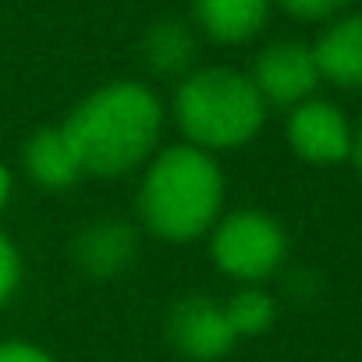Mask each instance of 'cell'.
<instances>
[{
  "instance_id": "30bf717a",
  "label": "cell",
  "mask_w": 362,
  "mask_h": 362,
  "mask_svg": "<svg viewBox=\"0 0 362 362\" xmlns=\"http://www.w3.org/2000/svg\"><path fill=\"white\" fill-rule=\"evenodd\" d=\"M320 78L341 89H362V15H344L313 43Z\"/></svg>"
},
{
  "instance_id": "8992f818",
  "label": "cell",
  "mask_w": 362,
  "mask_h": 362,
  "mask_svg": "<svg viewBox=\"0 0 362 362\" xmlns=\"http://www.w3.org/2000/svg\"><path fill=\"white\" fill-rule=\"evenodd\" d=\"M167 341L185 358H196V362L224 358L238 344V337H235V330L228 323L224 302L210 298V295H189V298H181L170 309Z\"/></svg>"
},
{
  "instance_id": "6da1fadb",
  "label": "cell",
  "mask_w": 362,
  "mask_h": 362,
  "mask_svg": "<svg viewBox=\"0 0 362 362\" xmlns=\"http://www.w3.org/2000/svg\"><path fill=\"white\" fill-rule=\"evenodd\" d=\"M61 128L78 153L82 174L121 177L149 163L156 153L163 132V103L149 86L117 78L78 100Z\"/></svg>"
},
{
  "instance_id": "9a60e30c",
  "label": "cell",
  "mask_w": 362,
  "mask_h": 362,
  "mask_svg": "<svg viewBox=\"0 0 362 362\" xmlns=\"http://www.w3.org/2000/svg\"><path fill=\"white\" fill-rule=\"evenodd\" d=\"M277 4L302 22H320V18H334L337 11H344L351 0H277Z\"/></svg>"
},
{
  "instance_id": "3957f363",
  "label": "cell",
  "mask_w": 362,
  "mask_h": 362,
  "mask_svg": "<svg viewBox=\"0 0 362 362\" xmlns=\"http://www.w3.org/2000/svg\"><path fill=\"white\" fill-rule=\"evenodd\" d=\"M170 110L185 142L206 153L249 146L267 121V103L256 93L252 78L217 64L192 68L181 78Z\"/></svg>"
},
{
  "instance_id": "52a82bcc",
  "label": "cell",
  "mask_w": 362,
  "mask_h": 362,
  "mask_svg": "<svg viewBox=\"0 0 362 362\" xmlns=\"http://www.w3.org/2000/svg\"><path fill=\"white\" fill-rule=\"evenodd\" d=\"M288 146L305 163H341L351 156V124L341 107L305 100L288 114Z\"/></svg>"
},
{
  "instance_id": "4fadbf2b",
  "label": "cell",
  "mask_w": 362,
  "mask_h": 362,
  "mask_svg": "<svg viewBox=\"0 0 362 362\" xmlns=\"http://www.w3.org/2000/svg\"><path fill=\"white\" fill-rule=\"evenodd\" d=\"M224 313H228V323H231L235 337L242 341V337H259L274 327L277 302L259 284H242L235 295L224 298Z\"/></svg>"
},
{
  "instance_id": "7a4b0ae2",
  "label": "cell",
  "mask_w": 362,
  "mask_h": 362,
  "mask_svg": "<svg viewBox=\"0 0 362 362\" xmlns=\"http://www.w3.org/2000/svg\"><path fill=\"white\" fill-rule=\"evenodd\" d=\"M224 170L214 153L189 142L149 156L139 185V221L163 242H196L224 217Z\"/></svg>"
},
{
  "instance_id": "ba28073f",
  "label": "cell",
  "mask_w": 362,
  "mask_h": 362,
  "mask_svg": "<svg viewBox=\"0 0 362 362\" xmlns=\"http://www.w3.org/2000/svg\"><path fill=\"white\" fill-rule=\"evenodd\" d=\"M135 256H139V231L121 217H100L89 228H82L71 242L75 267L96 281L117 277L121 270L132 267Z\"/></svg>"
},
{
  "instance_id": "9c48e42d",
  "label": "cell",
  "mask_w": 362,
  "mask_h": 362,
  "mask_svg": "<svg viewBox=\"0 0 362 362\" xmlns=\"http://www.w3.org/2000/svg\"><path fill=\"white\" fill-rule=\"evenodd\" d=\"M22 167L25 174L36 181L40 189H50V192H61V189H71L75 181L82 177V163H78V153L71 146V139L64 135V128L50 124V128H40L25 139L22 146Z\"/></svg>"
},
{
  "instance_id": "8fae6325",
  "label": "cell",
  "mask_w": 362,
  "mask_h": 362,
  "mask_svg": "<svg viewBox=\"0 0 362 362\" xmlns=\"http://www.w3.org/2000/svg\"><path fill=\"white\" fill-rule=\"evenodd\" d=\"M192 15L214 43H249L270 18V0H192Z\"/></svg>"
},
{
  "instance_id": "7c38bea8",
  "label": "cell",
  "mask_w": 362,
  "mask_h": 362,
  "mask_svg": "<svg viewBox=\"0 0 362 362\" xmlns=\"http://www.w3.org/2000/svg\"><path fill=\"white\" fill-rule=\"evenodd\" d=\"M196 54H199V43H196L192 25L177 22V18H160L142 36V57H146L149 71H156V75L185 78L196 64Z\"/></svg>"
},
{
  "instance_id": "277c9868",
  "label": "cell",
  "mask_w": 362,
  "mask_h": 362,
  "mask_svg": "<svg viewBox=\"0 0 362 362\" xmlns=\"http://www.w3.org/2000/svg\"><path fill=\"white\" fill-rule=\"evenodd\" d=\"M288 256V235L277 217L267 210H235L224 214L210 231L214 267L238 284H263L281 270Z\"/></svg>"
},
{
  "instance_id": "2e32d148",
  "label": "cell",
  "mask_w": 362,
  "mask_h": 362,
  "mask_svg": "<svg viewBox=\"0 0 362 362\" xmlns=\"http://www.w3.org/2000/svg\"><path fill=\"white\" fill-rule=\"evenodd\" d=\"M0 362H57V358L29 341H0Z\"/></svg>"
},
{
  "instance_id": "5bb4252c",
  "label": "cell",
  "mask_w": 362,
  "mask_h": 362,
  "mask_svg": "<svg viewBox=\"0 0 362 362\" xmlns=\"http://www.w3.org/2000/svg\"><path fill=\"white\" fill-rule=\"evenodd\" d=\"M18 284H22V252L4 231H0V309L15 298Z\"/></svg>"
},
{
  "instance_id": "5b68a950",
  "label": "cell",
  "mask_w": 362,
  "mask_h": 362,
  "mask_svg": "<svg viewBox=\"0 0 362 362\" xmlns=\"http://www.w3.org/2000/svg\"><path fill=\"white\" fill-rule=\"evenodd\" d=\"M249 78L267 107H298V103L313 100V93L320 86V68H316L313 47L281 40L256 54Z\"/></svg>"
},
{
  "instance_id": "ac0fdd59",
  "label": "cell",
  "mask_w": 362,
  "mask_h": 362,
  "mask_svg": "<svg viewBox=\"0 0 362 362\" xmlns=\"http://www.w3.org/2000/svg\"><path fill=\"white\" fill-rule=\"evenodd\" d=\"M351 156H355V167H358V174H362V121H358V128L351 132Z\"/></svg>"
},
{
  "instance_id": "e0dca14e",
  "label": "cell",
  "mask_w": 362,
  "mask_h": 362,
  "mask_svg": "<svg viewBox=\"0 0 362 362\" xmlns=\"http://www.w3.org/2000/svg\"><path fill=\"white\" fill-rule=\"evenodd\" d=\"M11 192H15V177H11V167L0 160V214L8 210V203H11Z\"/></svg>"
}]
</instances>
